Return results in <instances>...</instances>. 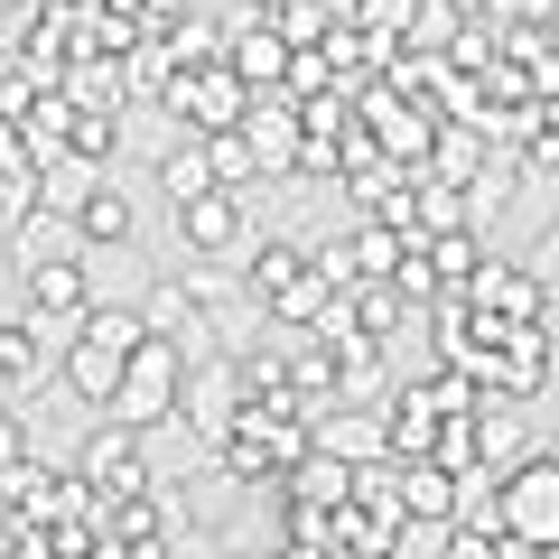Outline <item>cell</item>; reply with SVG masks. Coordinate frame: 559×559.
Segmentation results:
<instances>
[{"label":"cell","instance_id":"obj_1","mask_svg":"<svg viewBox=\"0 0 559 559\" xmlns=\"http://www.w3.org/2000/svg\"><path fill=\"white\" fill-rule=\"evenodd\" d=\"M178 382H187V345L178 336H140L131 364H121V392L103 401V419H121V429H159V419H178Z\"/></svg>","mask_w":559,"mask_h":559},{"label":"cell","instance_id":"obj_2","mask_svg":"<svg viewBox=\"0 0 559 559\" xmlns=\"http://www.w3.org/2000/svg\"><path fill=\"white\" fill-rule=\"evenodd\" d=\"M495 532H513V540H532V550L559 559V457L540 439H532V457H522V466H503V476H495Z\"/></svg>","mask_w":559,"mask_h":559},{"label":"cell","instance_id":"obj_3","mask_svg":"<svg viewBox=\"0 0 559 559\" xmlns=\"http://www.w3.org/2000/svg\"><path fill=\"white\" fill-rule=\"evenodd\" d=\"M159 103H168V112H178L187 131L205 140V131H234V121L252 112V84H242L234 66H224V57H205V66H168Z\"/></svg>","mask_w":559,"mask_h":559},{"label":"cell","instance_id":"obj_4","mask_svg":"<svg viewBox=\"0 0 559 559\" xmlns=\"http://www.w3.org/2000/svg\"><path fill=\"white\" fill-rule=\"evenodd\" d=\"M457 299L476 308V318H495L503 336H513V326H532L540 308H550V289L532 280V261H495V252H485V261H476V280H466Z\"/></svg>","mask_w":559,"mask_h":559},{"label":"cell","instance_id":"obj_5","mask_svg":"<svg viewBox=\"0 0 559 559\" xmlns=\"http://www.w3.org/2000/svg\"><path fill=\"white\" fill-rule=\"evenodd\" d=\"M66 466H75L94 495H140V485H150V466H140V429H121V419H103V411H94V429L75 439Z\"/></svg>","mask_w":559,"mask_h":559},{"label":"cell","instance_id":"obj_6","mask_svg":"<svg viewBox=\"0 0 559 559\" xmlns=\"http://www.w3.org/2000/svg\"><path fill=\"white\" fill-rule=\"evenodd\" d=\"M178 242L197 261H242V242H252V224H242V197L234 187H205V197L178 205Z\"/></svg>","mask_w":559,"mask_h":559},{"label":"cell","instance_id":"obj_7","mask_svg":"<svg viewBox=\"0 0 559 559\" xmlns=\"http://www.w3.org/2000/svg\"><path fill=\"white\" fill-rule=\"evenodd\" d=\"M242 140H252V159H261V178H289V168H299V103L289 94H252V112L234 121Z\"/></svg>","mask_w":559,"mask_h":559},{"label":"cell","instance_id":"obj_8","mask_svg":"<svg viewBox=\"0 0 559 559\" xmlns=\"http://www.w3.org/2000/svg\"><path fill=\"white\" fill-rule=\"evenodd\" d=\"M57 373V355H47V336H38V318H0V401H10V411H28V401H38V382Z\"/></svg>","mask_w":559,"mask_h":559},{"label":"cell","instance_id":"obj_9","mask_svg":"<svg viewBox=\"0 0 559 559\" xmlns=\"http://www.w3.org/2000/svg\"><path fill=\"white\" fill-rule=\"evenodd\" d=\"M540 382H550V318L513 326V336L495 345V382H485V392H495V401H532Z\"/></svg>","mask_w":559,"mask_h":559},{"label":"cell","instance_id":"obj_10","mask_svg":"<svg viewBox=\"0 0 559 559\" xmlns=\"http://www.w3.org/2000/svg\"><path fill=\"white\" fill-rule=\"evenodd\" d=\"M466 439H476V476L495 485L503 466H522L532 457V429H522V401H485L476 419H466Z\"/></svg>","mask_w":559,"mask_h":559},{"label":"cell","instance_id":"obj_11","mask_svg":"<svg viewBox=\"0 0 559 559\" xmlns=\"http://www.w3.org/2000/svg\"><path fill=\"white\" fill-rule=\"evenodd\" d=\"M121 364H131V355H112V345H94V336L75 326V336H66V355H57V382L84 401V411H103V401L121 392Z\"/></svg>","mask_w":559,"mask_h":559},{"label":"cell","instance_id":"obj_12","mask_svg":"<svg viewBox=\"0 0 559 559\" xmlns=\"http://www.w3.org/2000/svg\"><path fill=\"white\" fill-rule=\"evenodd\" d=\"M84 308H94V280H84V252L75 261H28V318H47V326H75Z\"/></svg>","mask_w":559,"mask_h":559},{"label":"cell","instance_id":"obj_13","mask_svg":"<svg viewBox=\"0 0 559 559\" xmlns=\"http://www.w3.org/2000/svg\"><path fill=\"white\" fill-rule=\"evenodd\" d=\"M457 503H466V476H448L439 457H401V513L411 522H457Z\"/></svg>","mask_w":559,"mask_h":559},{"label":"cell","instance_id":"obj_14","mask_svg":"<svg viewBox=\"0 0 559 559\" xmlns=\"http://www.w3.org/2000/svg\"><path fill=\"white\" fill-rule=\"evenodd\" d=\"M411 513H373V503H336V559H401Z\"/></svg>","mask_w":559,"mask_h":559},{"label":"cell","instance_id":"obj_15","mask_svg":"<svg viewBox=\"0 0 559 559\" xmlns=\"http://www.w3.org/2000/svg\"><path fill=\"white\" fill-rule=\"evenodd\" d=\"M234 411H242V392H234V364H197V373L178 382V419H197L205 439H224V429H234Z\"/></svg>","mask_w":559,"mask_h":559},{"label":"cell","instance_id":"obj_16","mask_svg":"<svg viewBox=\"0 0 559 559\" xmlns=\"http://www.w3.org/2000/svg\"><path fill=\"white\" fill-rule=\"evenodd\" d=\"M75 234H84V242H131L140 215H131V197H121L112 178H94V187L75 197Z\"/></svg>","mask_w":559,"mask_h":559},{"label":"cell","instance_id":"obj_17","mask_svg":"<svg viewBox=\"0 0 559 559\" xmlns=\"http://www.w3.org/2000/svg\"><path fill=\"white\" fill-rule=\"evenodd\" d=\"M513 168L522 159H485V168H466V178H457V197H466V224H476V234H485V224H503V205H513Z\"/></svg>","mask_w":559,"mask_h":559},{"label":"cell","instance_id":"obj_18","mask_svg":"<svg viewBox=\"0 0 559 559\" xmlns=\"http://www.w3.org/2000/svg\"><path fill=\"white\" fill-rule=\"evenodd\" d=\"M345 20H355L364 38H382V47H411L419 20H429V0H345Z\"/></svg>","mask_w":559,"mask_h":559},{"label":"cell","instance_id":"obj_19","mask_svg":"<svg viewBox=\"0 0 559 559\" xmlns=\"http://www.w3.org/2000/svg\"><path fill=\"white\" fill-rule=\"evenodd\" d=\"M234 364V392L242 401H261V411H299V401H289V364L271 355V345H261V355H224Z\"/></svg>","mask_w":559,"mask_h":559},{"label":"cell","instance_id":"obj_20","mask_svg":"<svg viewBox=\"0 0 559 559\" xmlns=\"http://www.w3.org/2000/svg\"><path fill=\"white\" fill-rule=\"evenodd\" d=\"M112 140H121V121H112V112H94V103H75V112H66L57 159H84V168H103V159H112Z\"/></svg>","mask_w":559,"mask_h":559},{"label":"cell","instance_id":"obj_21","mask_svg":"<svg viewBox=\"0 0 559 559\" xmlns=\"http://www.w3.org/2000/svg\"><path fill=\"white\" fill-rule=\"evenodd\" d=\"M205 168H215V187H234V197H252L261 187V159L242 131H205Z\"/></svg>","mask_w":559,"mask_h":559},{"label":"cell","instance_id":"obj_22","mask_svg":"<svg viewBox=\"0 0 559 559\" xmlns=\"http://www.w3.org/2000/svg\"><path fill=\"white\" fill-rule=\"evenodd\" d=\"M476 261H485V234H429V271H439V289H466L476 280Z\"/></svg>","mask_w":559,"mask_h":559},{"label":"cell","instance_id":"obj_23","mask_svg":"<svg viewBox=\"0 0 559 559\" xmlns=\"http://www.w3.org/2000/svg\"><path fill=\"white\" fill-rule=\"evenodd\" d=\"M429 540H439V550H429V559H495L503 550V532H495V522H439V532H429Z\"/></svg>","mask_w":559,"mask_h":559},{"label":"cell","instance_id":"obj_24","mask_svg":"<svg viewBox=\"0 0 559 559\" xmlns=\"http://www.w3.org/2000/svg\"><path fill=\"white\" fill-rule=\"evenodd\" d=\"M159 187H168V205H187V197H205V187H215V168H205V140H187L178 159H159Z\"/></svg>","mask_w":559,"mask_h":559},{"label":"cell","instance_id":"obj_25","mask_svg":"<svg viewBox=\"0 0 559 559\" xmlns=\"http://www.w3.org/2000/svg\"><path fill=\"white\" fill-rule=\"evenodd\" d=\"M20 457H28V411L0 401V466H20Z\"/></svg>","mask_w":559,"mask_h":559},{"label":"cell","instance_id":"obj_26","mask_svg":"<svg viewBox=\"0 0 559 559\" xmlns=\"http://www.w3.org/2000/svg\"><path fill=\"white\" fill-rule=\"evenodd\" d=\"M280 559H336V540H326V532H299V540H280Z\"/></svg>","mask_w":559,"mask_h":559},{"label":"cell","instance_id":"obj_27","mask_svg":"<svg viewBox=\"0 0 559 559\" xmlns=\"http://www.w3.org/2000/svg\"><path fill=\"white\" fill-rule=\"evenodd\" d=\"M532 280H540V289H550V280H559V234H550V242H540V252H532Z\"/></svg>","mask_w":559,"mask_h":559},{"label":"cell","instance_id":"obj_28","mask_svg":"<svg viewBox=\"0 0 559 559\" xmlns=\"http://www.w3.org/2000/svg\"><path fill=\"white\" fill-rule=\"evenodd\" d=\"M234 559H280V550H234Z\"/></svg>","mask_w":559,"mask_h":559},{"label":"cell","instance_id":"obj_29","mask_svg":"<svg viewBox=\"0 0 559 559\" xmlns=\"http://www.w3.org/2000/svg\"><path fill=\"white\" fill-rule=\"evenodd\" d=\"M0 559H10V522H0Z\"/></svg>","mask_w":559,"mask_h":559},{"label":"cell","instance_id":"obj_30","mask_svg":"<svg viewBox=\"0 0 559 559\" xmlns=\"http://www.w3.org/2000/svg\"><path fill=\"white\" fill-rule=\"evenodd\" d=\"M224 559H234V550H224Z\"/></svg>","mask_w":559,"mask_h":559}]
</instances>
